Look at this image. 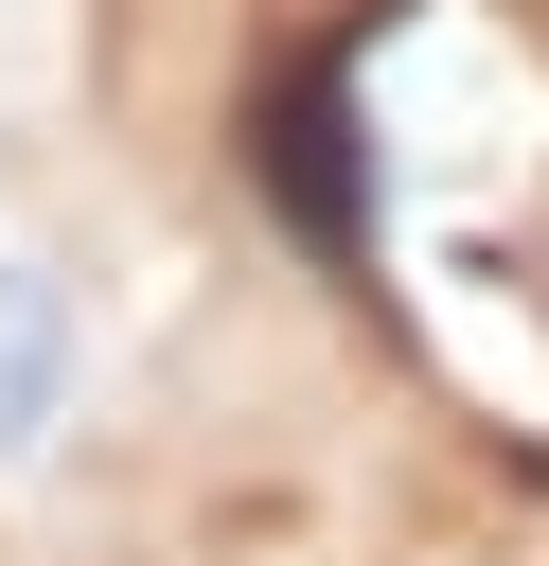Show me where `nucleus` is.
<instances>
[{
	"mask_svg": "<svg viewBox=\"0 0 549 566\" xmlns=\"http://www.w3.org/2000/svg\"><path fill=\"white\" fill-rule=\"evenodd\" d=\"M89 389H106V354H89V283H71L53 248H18V230H0V495L71 460Z\"/></svg>",
	"mask_w": 549,
	"mask_h": 566,
	"instance_id": "nucleus-1",
	"label": "nucleus"
}]
</instances>
